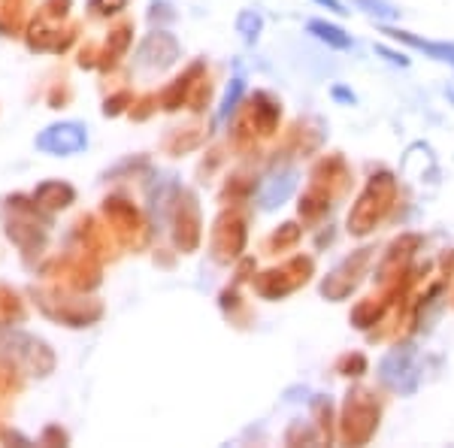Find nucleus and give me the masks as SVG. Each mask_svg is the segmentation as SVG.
<instances>
[{
  "label": "nucleus",
  "instance_id": "obj_1",
  "mask_svg": "<svg viewBox=\"0 0 454 448\" xmlns=\"http://www.w3.org/2000/svg\"><path fill=\"white\" fill-rule=\"evenodd\" d=\"M88 145V128L82 121H55L37 133V149L55 158H70Z\"/></svg>",
  "mask_w": 454,
  "mask_h": 448
},
{
  "label": "nucleus",
  "instance_id": "obj_10",
  "mask_svg": "<svg viewBox=\"0 0 454 448\" xmlns=\"http://www.w3.org/2000/svg\"><path fill=\"white\" fill-rule=\"evenodd\" d=\"M333 97H339V100H348V103H355V94H351V91H345V88H333Z\"/></svg>",
  "mask_w": 454,
  "mask_h": 448
},
{
  "label": "nucleus",
  "instance_id": "obj_6",
  "mask_svg": "<svg viewBox=\"0 0 454 448\" xmlns=\"http://www.w3.org/2000/svg\"><path fill=\"white\" fill-rule=\"evenodd\" d=\"M355 6L363 9L367 16L379 18V21H397L400 18V9H394L391 4H384V0H355Z\"/></svg>",
  "mask_w": 454,
  "mask_h": 448
},
{
  "label": "nucleus",
  "instance_id": "obj_8",
  "mask_svg": "<svg viewBox=\"0 0 454 448\" xmlns=\"http://www.w3.org/2000/svg\"><path fill=\"white\" fill-rule=\"evenodd\" d=\"M376 52H379V55H384V58H388L391 64H400V67H409V58H406V55H397V52H391V49H384V46H379Z\"/></svg>",
  "mask_w": 454,
  "mask_h": 448
},
{
  "label": "nucleus",
  "instance_id": "obj_2",
  "mask_svg": "<svg viewBox=\"0 0 454 448\" xmlns=\"http://www.w3.org/2000/svg\"><path fill=\"white\" fill-rule=\"evenodd\" d=\"M294 188H297V170H294V167H288V170H282L276 176H270L267 185H264V191H260V206H264V209L282 206L294 194Z\"/></svg>",
  "mask_w": 454,
  "mask_h": 448
},
{
  "label": "nucleus",
  "instance_id": "obj_7",
  "mask_svg": "<svg viewBox=\"0 0 454 448\" xmlns=\"http://www.w3.org/2000/svg\"><path fill=\"white\" fill-rule=\"evenodd\" d=\"M236 30L243 33L245 43H255L258 33H260V16L255 13V9H243L240 18H236Z\"/></svg>",
  "mask_w": 454,
  "mask_h": 448
},
{
  "label": "nucleus",
  "instance_id": "obj_3",
  "mask_svg": "<svg viewBox=\"0 0 454 448\" xmlns=\"http://www.w3.org/2000/svg\"><path fill=\"white\" fill-rule=\"evenodd\" d=\"M388 33H391L394 40L406 43V46L421 49L424 55H430V58L445 61V64H454V46H448V43H430V40H421V37H415V33H406V30H388Z\"/></svg>",
  "mask_w": 454,
  "mask_h": 448
},
{
  "label": "nucleus",
  "instance_id": "obj_4",
  "mask_svg": "<svg viewBox=\"0 0 454 448\" xmlns=\"http://www.w3.org/2000/svg\"><path fill=\"white\" fill-rule=\"evenodd\" d=\"M309 30L321 43H327V46H333V49H351V37L336 25H327V21H309Z\"/></svg>",
  "mask_w": 454,
  "mask_h": 448
},
{
  "label": "nucleus",
  "instance_id": "obj_9",
  "mask_svg": "<svg viewBox=\"0 0 454 448\" xmlns=\"http://www.w3.org/2000/svg\"><path fill=\"white\" fill-rule=\"evenodd\" d=\"M315 4L327 6V9H331V13H336V16H345V13H348V9H345L343 4H339V0H315Z\"/></svg>",
  "mask_w": 454,
  "mask_h": 448
},
{
  "label": "nucleus",
  "instance_id": "obj_5",
  "mask_svg": "<svg viewBox=\"0 0 454 448\" xmlns=\"http://www.w3.org/2000/svg\"><path fill=\"white\" fill-rule=\"evenodd\" d=\"M243 91H245V79L240 73L231 79V88L224 91V100H221V106H218V125L221 121H227L231 118V112L236 109V103H240V97H243Z\"/></svg>",
  "mask_w": 454,
  "mask_h": 448
}]
</instances>
